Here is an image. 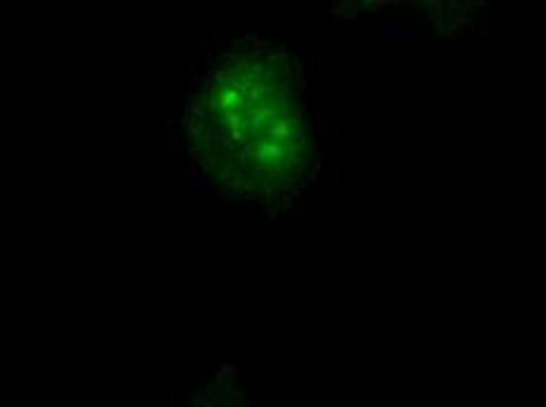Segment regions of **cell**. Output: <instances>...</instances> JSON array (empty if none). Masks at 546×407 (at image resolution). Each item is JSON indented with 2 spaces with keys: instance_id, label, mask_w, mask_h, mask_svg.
Returning a JSON list of instances; mask_svg holds the SVG:
<instances>
[{
  "instance_id": "1",
  "label": "cell",
  "mask_w": 546,
  "mask_h": 407,
  "mask_svg": "<svg viewBox=\"0 0 546 407\" xmlns=\"http://www.w3.org/2000/svg\"><path fill=\"white\" fill-rule=\"evenodd\" d=\"M191 153L207 177L245 200L271 202L309 177V92L285 48L226 50L207 66L189 104Z\"/></svg>"
}]
</instances>
